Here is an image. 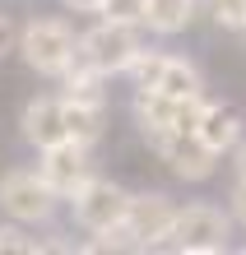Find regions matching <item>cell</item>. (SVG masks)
<instances>
[{
    "instance_id": "14",
    "label": "cell",
    "mask_w": 246,
    "mask_h": 255,
    "mask_svg": "<svg viewBox=\"0 0 246 255\" xmlns=\"http://www.w3.org/2000/svg\"><path fill=\"white\" fill-rule=\"evenodd\" d=\"M195 14V0H144V23L153 33H181Z\"/></svg>"
},
{
    "instance_id": "2",
    "label": "cell",
    "mask_w": 246,
    "mask_h": 255,
    "mask_svg": "<svg viewBox=\"0 0 246 255\" xmlns=\"http://www.w3.org/2000/svg\"><path fill=\"white\" fill-rule=\"evenodd\" d=\"M19 51L37 74H65V65L79 51V42H74V33L60 19H33L19 37Z\"/></svg>"
},
{
    "instance_id": "4",
    "label": "cell",
    "mask_w": 246,
    "mask_h": 255,
    "mask_svg": "<svg viewBox=\"0 0 246 255\" xmlns=\"http://www.w3.org/2000/svg\"><path fill=\"white\" fill-rule=\"evenodd\" d=\"M200 112H205L200 98H167L158 88H140L135 93V116H140L144 139H158V134H172V130H195Z\"/></svg>"
},
{
    "instance_id": "19",
    "label": "cell",
    "mask_w": 246,
    "mask_h": 255,
    "mask_svg": "<svg viewBox=\"0 0 246 255\" xmlns=\"http://www.w3.org/2000/svg\"><path fill=\"white\" fill-rule=\"evenodd\" d=\"M228 204H233V218L246 228V181H237L233 186V195H228Z\"/></svg>"
},
{
    "instance_id": "12",
    "label": "cell",
    "mask_w": 246,
    "mask_h": 255,
    "mask_svg": "<svg viewBox=\"0 0 246 255\" xmlns=\"http://www.w3.org/2000/svg\"><path fill=\"white\" fill-rule=\"evenodd\" d=\"M153 88L167 93V98H200V93H205V79H200V70L191 61L163 56V70H158V79H153Z\"/></svg>"
},
{
    "instance_id": "9",
    "label": "cell",
    "mask_w": 246,
    "mask_h": 255,
    "mask_svg": "<svg viewBox=\"0 0 246 255\" xmlns=\"http://www.w3.org/2000/svg\"><path fill=\"white\" fill-rule=\"evenodd\" d=\"M172 223H177V209L167 195H130V214H126V228L135 237V246H163L172 237Z\"/></svg>"
},
{
    "instance_id": "16",
    "label": "cell",
    "mask_w": 246,
    "mask_h": 255,
    "mask_svg": "<svg viewBox=\"0 0 246 255\" xmlns=\"http://www.w3.org/2000/svg\"><path fill=\"white\" fill-rule=\"evenodd\" d=\"M158 70H163V56H158V51H140V56L130 61V70H126V74H130V79L140 84V88H153Z\"/></svg>"
},
{
    "instance_id": "20",
    "label": "cell",
    "mask_w": 246,
    "mask_h": 255,
    "mask_svg": "<svg viewBox=\"0 0 246 255\" xmlns=\"http://www.w3.org/2000/svg\"><path fill=\"white\" fill-rule=\"evenodd\" d=\"M9 47H14V23L5 19V14H0V56H5Z\"/></svg>"
},
{
    "instance_id": "15",
    "label": "cell",
    "mask_w": 246,
    "mask_h": 255,
    "mask_svg": "<svg viewBox=\"0 0 246 255\" xmlns=\"http://www.w3.org/2000/svg\"><path fill=\"white\" fill-rule=\"evenodd\" d=\"M214 19H219V28H237V33H246V0H209Z\"/></svg>"
},
{
    "instance_id": "3",
    "label": "cell",
    "mask_w": 246,
    "mask_h": 255,
    "mask_svg": "<svg viewBox=\"0 0 246 255\" xmlns=\"http://www.w3.org/2000/svg\"><path fill=\"white\" fill-rule=\"evenodd\" d=\"M79 51L93 61L102 74H126L130 61L140 56V33H135V23H121V19H102L98 28H88L79 37Z\"/></svg>"
},
{
    "instance_id": "8",
    "label": "cell",
    "mask_w": 246,
    "mask_h": 255,
    "mask_svg": "<svg viewBox=\"0 0 246 255\" xmlns=\"http://www.w3.org/2000/svg\"><path fill=\"white\" fill-rule=\"evenodd\" d=\"M42 176H47V186L56 195H65V200H74L84 186H88V153H84V144H74V139H60L51 148H42Z\"/></svg>"
},
{
    "instance_id": "21",
    "label": "cell",
    "mask_w": 246,
    "mask_h": 255,
    "mask_svg": "<svg viewBox=\"0 0 246 255\" xmlns=\"http://www.w3.org/2000/svg\"><path fill=\"white\" fill-rule=\"evenodd\" d=\"M60 5H70V9H84V14H102V0H60Z\"/></svg>"
},
{
    "instance_id": "10",
    "label": "cell",
    "mask_w": 246,
    "mask_h": 255,
    "mask_svg": "<svg viewBox=\"0 0 246 255\" xmlns=\"http://www.w3.org/2000/svg\"><path fill=\"white\" fill-rule=\"evenodd\" d=\"M23 134H28V144H37V148H51L60 139H70V130H65V98H33L23 107Z\"/></svg>"
},
{
    "instance_id": "11",
    "label": "cell",
    "mask_w": 246,
    "mask_h": 255,
    "mask_svg": "<svg viewBox=\"0 0 246 255\" xmlns=\"http://www.w3.org/2000/svg\"><path fill=\"white\" fill-rule=\"evenodd\" d=\"M195 134H200L205 148L223 153V148H237L242 144V121H237V112H228V107H205L200 121H195Z\"/></svg>"
},
{
    "instance_id": "7",
    "label": "cell",
    "mask_w": 246,
    "mask_h": 255,
    "mask_svg": "<svg viewBox=\"0 0 246 255\" xmlns=\"http://www.w3.org/2000/svg\"><path fill=\"white\" fill-rule=\"evenodd\" d=\"M149 144L158 148V158L181 181H205V176H214V167H219V153L200 144L195 130H172V134H158V139H149Z\"/></svg>"
},
{
    "instance_id": "18",
    "label": "cell",
    "mask_w": 246,
    "mask_h": 255,
    "mask_svg": "<svg viewBox=\"0 0 246 255\" xmlns=\"http://www.w3.org/2000/svg\"><path fill=\"white\" fill-rule=\"evenodd\" d=\"M0 251H19V255H33V251H47L42 242H33V237H23L19 228H0Z\"/></svg>"
},
{
    "instance_id": "13",
    "label": "cell",
    "mask_w": 246,
    "mask_h": 255,
    "mask_svg": "<svg viewBox=\"0 0 246 255\" xmlns=\"http://www.w3.org/2000/svg\"><path fill=\"white\" fill-rule=\"evenodd\" d=\"M65 130H70V139L74 144H98L102 139V107L98 102H70L65 98Z\"/></svg>"
},
{
    "instance_id": "1",
    "label": "cell",
    "mask_w": 246,
    "mask_h": 255,
    "mask_svg": "<svg viewBox=\"0 0 246 255\" xmlns=\"http://www.w3.org/2000/svg\"><path fill=\"white\" fill-rule=\"evenodd\" d=\"M228 237H233V218L214 204H186L177 209V223H172V242L177 251H191V255H214V251H228Z\"/></svg>"
},
{
    "instance_id": "6",
    "label": "cell",
    "mask_w": 246,
    "mask_h": 255,
    "mask_svg": "<svg viewBox=\"0 0 246 255\" xmlns=\"http://www.w3.org/2000/svg\"><path fill=\"white\" fill-rule=\"evenodd\" d=\"M70 204H74L79 228H88V232H112L130 214V195L121 190L116 181H98V176H88V186L74 195Z\"/></svg>"
},
{
    "instance_id": "17",
    "label": "cell",
    "mask_w": 246,
    "mask_h": 255,
    "mask_svg": "<svg viewBox=\"0 0 246 255\" xmlns=\"http://www.w3.org/2000/svg\"><path fill=\"white\" fill-rule=\"evenodd\" d=\"M102 14L121 23H144V0H102Z\"/></svg>"
},
{
    "instance_id": "5",
    "label": "cell",
    "mask_w": 246,
    "mask_h": 255,
    "mask_svg": "<svg viewBox=\"0 0 246 255\" xmlns=\"http://www.w3.org/2000/svg\"><path fill=\"white\" fill-rule=\"evenodd\" d=\"M0 209L19 223H42L56 209V190L42 172H5L0 176Z\"/></svg>"
},
{
    "instance_id": "22",
    "label": "cell",
    "mask_w": 246,
    "mask_h": 255,
    "mask_svg": "<svg viewBox=\"0 0 246 255\" xmlns=\"http://www.w3.org/2000/svg\"><path fill=\"white\" fill-rule=\"evenodd\" d=\"M237 176L246 181V144H237Z\"/></svg>"
}]
</instances>
